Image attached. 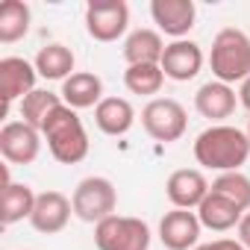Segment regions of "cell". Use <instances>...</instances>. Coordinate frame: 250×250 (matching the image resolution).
I'll list each match as a JSON object with an SVG mask.
<instances>
[{
	"label": "cell",
	"instance_id": "6da1fadb",
	"mask_svg": "<svg viewBox=\"0 0 250 250\" xmlns=\"http://www.w3.org/2000/svg\"><path fill=\"white\" fill-rule=\"evenodd\" d=\"M250 156V139L244 130L229 124H212L194 139V159L206 171H241Z\"/></svg>",
	"mask_w": 250,
	"mask_h": 250
},
{
	"label": "cell",
	"instance_id": "7a4b0ae2",
	"mask_svg": "<svg viewBox=\"0 0 250 250\" xmlns=\"http://www.w3.org/2000/svg\"><path fill=\"white\" fill-rule=\"evenodd\" d=\"M42 136L47 139V150L56 162L62 165H77L88 156L91 150V142H88V133L83 127V118L77 115V109L71 106H59L42 127Z\"/></svg>",
	"mask_w": 250,
	"mask_h": 250
},
{
	"label": "cell",
	"instance_id": "3957f363",
	"mask_svg": "<svg viewBox=\"0 0 250 250\" xmlns=\"http://www.w3.org/2000/svg\"><path fill=\"white\" fill-rule=\"evenodd\" d=\"M209 68L218 83H244L250 77V36L244 30L227 27L212 39Z\"/></svg>",
	"mask_w": 250,
	"mask_h": 250
},
{
	"label": "cell",
	"instance_id": "277c9868",
	"mask_svg": "<svg viewBox=\"0 0 250 250\" xmlns=\"http://www.w3.org/2000/svg\"><path fill=\"white\" fill-rule=\"evenodd\" d=\"M71 206L74 215L85 224H100L106 218L115 215L118 209V188L109 177H85L77 183L74 194H71Z\"/></svg>",
	"mask_w": 250,
	"mask_h": 250
},
{
	"label": "cell",
	"instance_id": "5b68a950",
	"mask_svg": "<svg viewBox=\"0 0 250 250\" xmlns=\"http://www.w3.org/2000/svg\"><path fill=\"white\" fill-rule=\"evenodd\" d=\"M142 127L153 142L171 145L180 142L188 130V115L183 109L180 100L174 97H153L145 109H142Z\"/></svg>",
	"mask_w": 250,
	"mask_h": 250
},
{
	"label": "cell",
	"instance_id": "8992f818",
	"mask_svg": "<svg viewBox=\"0 0 250 250\" xmlns=\"http://www.w3.org/2000/svg\"><path fill=\"white\" fill-rule=\"evenodd\" d=\"M150 227L130 215H112L94 227L97 250H150Z\"/></svg>",
	"mask_w": 250,
	"mask_h": 250
},
{
	"label": "cell",
	"instance_id": "52a82bcc",
	"mask_svg": "<svg viewBox=\"0 0 250 250\" xmlns=\"http://www.w3.org/2000/svg\"><path fill=\"white\" fill-rule=\"evenodd\" d=\"M130 27V6L124 0H91L85 6V33L94 42H118Z\"/></svg>",
	"mask_w": 250,
	"mask_h": 250
},
{
	"label": "cell",
	"instance_id": "ba28073f",
	"mask_svg": "<svg viewBox=\"0 0 250 250\" xmlns=\"http://www.w3.org/2000/svg\"><path fill=\"white\" fill-rule=\"evenodd\" d=\"M42 133L27 121H6L0 130V153L9 165H33L42 153Z\"/></svg>",
	"mask_w": 250,
	"mask_h": 250
},
{
	"label": "cell",
	"instance_id": "9c48e42d",
	"mask_svg": "<svg viewBox=\"0 0 250 250\" xmlns=\"http://www.w3.org/2000/svg\"><path fill=\"white\" fill-rule=\"evenodd\" d=\"M203 224L191 209H171L159 221V241L168 250H194L200 244Z\"/></svg>",
	"mask_w": 250,
	"mask_h": 250
},
{
	"label": "cell",
	"instance_id": "30bf717a",
	"mask_svg": "<svg viewBox=\"0 0 250 250\" xmlns=\"http://www.w3.org/2000/svg\"><path fill=\"white\" fill-rule=\"evenodd\" d=\"M209 191H212V186L203 177V171H197V168H180L165 183V194H168V200H171L174 209H191V212H197V206L209 197Z\"/></svg>",
	"mask_w": 250,
	"mask_h": 250
},
{
	"label": "cell",
	"instance_id": "8fae6325",
	"mask_svg": "<svg viewBox=\"0 0 250 250\" xmlns=\"http://www.w3.org/2000/svg\"><path fill=\"white\" fill-rule=\"evenodd\" d=\"M150 18L159 27V33L171 36L174 42L186 39L197 21V6L191 0H153L150 3Z\"/></svg>",
	"mask_w": 250,
	"mask_h": 250
},
{
	"label": "cell",
	"instance_id": "7c38bea8",
	"mask_svg": "<svg viewBox=\"0 0 250 250\" xmlns=\"http://www.w3.org/2000/svg\"><path fill=\"white\" fill-rule=\"evenodd\" d=\"M36 80L39 71L33 62L21 59V56H3L0 59V94H3L6 109L18 100H24L30 91H36Z\"/></svg>",
	"mask_w": 250,
	"mask_h": 250
},
{
	"label": "cell",
	"instance_id": "4fadbf2b",
	"mask_svg": "<svg viewBox=\"0 0 250 250\" xmlns=\"http://www.w3.org/2000/svg\"><path fill=\"white\" fill-rule=\"evenodd\" d=\"M71 215H74L71 197H65L62 191H53L50 188V191H42L36 197V209L30 215V224L42 235H56V232H62L68 227Z\"/></svg>",
	"mask_w": 250,
	"mask_h": 250
},
{
	"label": "cell",
	"instance_id": "5bb4252c",
	"mask_svg": "<svg viewBox=\"0 0 250 250\" xmlns=\"http://www.w3.org/2000/svg\"><path fill=\"white\" fill-rule=\"evenodd\" d=\"M203 62H206V59H203L200 44L191 42V39H180V42H171V44L165 47L159 65H162V71H165L168 80H174V83H188V80H194V77L200 74Z\"/></svg>",
	"mask_w": 250,
	"mask_h": 250
},
{
	"label": "cell",
	"instance_id": "9a60e30c",
	"mask_svg": "<svg viewBox=\"0 0 250 250\" xmlns=\"http://www.w3.org/2000/svg\"><path fill=\"white\" fill-rule=\"evenodd\" d=\"M235 103H238V94L232 85L227 83H218V80H209L197 88L194 94V109L200 118H209L212 124H221L224 118H229L235 112Z\"/></svg>",
	"mask_w": 250,
	"mask_h": 250
},
{
	"label": "cell",
	"instance_id": "2e32d148",
	"mask_svg": "<svg viewBox=\"0 0 250 250\" xmlns=\"http://www.w3.org/2000/svg\"><path fill=\"white\" fill-rule=\"evenodd\" d=\"M94 124L103 136H127L136 124V109L127 97H103L94 109Z\"/></svg>",
	"mask_w": 250,
	"mask_h": 250
},
{
	"label": "cell",
	"instance_id": "e0dca14e",
	"mask_svg": "<svg viewBox=\"0 0 250 250\" xmlns=\"http://www.w3.org/2000/svg\"><path fill=\"white\" fill-rule=\"evenodd\" d=\"M36 191L27 183H12L9 171H3V194H0V221L3 227H12L18 221H30L33 209H36Z\"/></svg>",
	"mask_w": 250,
	"mask_h": 250
},
{
	"label": "cell",
	"instance_id": "ac0fdd59",
	"mask_svg": "<svg viewBox=\"0 0 250 250\" xmlns=\"http://www.w3.org/2000/svg\"><path fill=\"white\" fill-rule=\"evenodd\" d=\"M59 97L65 106H71L77 112L80 109H97V103L103 100V80L91 71H77L62 83Z\"/></svg>",
	"mask_w": 250,
	"mask_h": 250
},
{
	"label": "cell",
	"instance_id": "d6986e66",
	"mask_svg": "<svg viewBox=\"0 0 250 250\" xmlns=\"http://www.w3.org/2000/svg\"><path fill=\"white\" fill-rule=\"evenodd\" d=\"M165 39L159 30H133L124 39V62L127 65H159L165 53Z\"/></svg>",
	"mask_w": 250,
	"mask_h": 250
},
{
	"label": "cell",
	"instance_id": "ffe728a7",
	"mask_svg": "<svg viewBox=\"0 0 250 250\" xmlns=\"http://www.w3.org/2000/svg\"><path fill=\"white\" fill-rule=\"evenodd\" d=\"M197 218H200V224H203L206 229H212V232H227V229H232V227L241 224L244 212H241L235 203H229L227 197L209 191V197L197 206Z\"/></svg>",
	"mask_w": 250,
	"mask_h": 250
},
{
	"label": "cell",
	"instance_id": "44dd1931",
	"mask_svg": "<svg viewBox=\"0 0 250 250\" xmlns=\"http://www.w3.org/2000/svg\"><path fill=\"white\" fill-rule=\"evenodd\" d=\"M33 65H36L39 77H44V80H62V83H65L71 74H77V71H74L77 59H74L71 47H65V44H59V42L44 44V47L36 53Z\"/></svg>",
	"mask_w": 250,
	"mask_h": 250
},
{
	"label": "cell",
	"instance_id": "7402d4cb",
	"mask_svg": "<svg viewBox=\"0 0 250 250\" xmlns=\"http://www.w3.org/2000/svg\"><path fill=\"white\" fill-rule=\"evenodd\" d=\"M30 21L33 12L24 0H6L0 6V42L3 44H15L30 33Z\"/></svg>",
	"mask_w": 250,
	"mask_h": 250
},
{
	"label": "cell",
	"instance_id": "603a6c76",
	"mask_svg": "<svg viewBox=\"0 0 250 250\" xmlns=\"http://www.w3.org/2000/svg\"><path fill=\"white\" fill-rule=\"evenodd\" d=\"M59 106H62V97L53 94V91H47V88H36V91H30V94L18 103L21 118L30 124V127H36L39 133H42V127H44V121H47Z\"/></svg>",
	"mask_w": 250,
	"mask_h": 250
},
{
	"label": "cell",
	"instance_id": "cb8c5ba5",
	"mask_svg": "<svg viewBox=\"0 0 250 250\" xmlns=\"http://www.w3.org/2000/svg\"><path fill=\"white\" fill-rule=\"evenodd\" d=\"M165 71L162 65H127L124 71V85L130 94H142V97H153L162 91L165 85Z\"/></svg>",
	"mask_w": 250,
	"mask_h": 250
},
{
	"label": "cell",
	"instance_id": "d4e9b609",
	"mask_svg": "<svg viewBox=\"0 0 250 250\" xmlns=\"http://www.w3.org/2000/svg\"><path fill=\"white\" fill-rule=\"evenodd\" d=\"M212 191L227 197L229 203H235L241 212H250V177H244L241 171H227L218 174L212 180Z\"/></svg>",
	"mask_w": 250,
	"mask_h": 250
},
{
	"label": "cell",
	"instance_id": "484cf974",
	"mask_svg": "<svg viewBox=\"0 0 250 250\" xmlns=\"http://www.w3.org/2000/svg\"><path fill=\"white\" fill-rule=\"evenodd\" d=\"M194 250H247L238 238H215L209 244H197Z\"/></svg>",
	"mask_w": 250,
	"mask_h": 250
},
{
	"label": "cell",
	"instance_id": "4316f807",
	"mask_svg": "<svg viewBox=\"0 0 250 250\" xmlns=\"http://www.w3.org/2000/svg\"><path fill=\"white\" fill-rule=\"evenodd\" d=\"M235 229H238V241L250 250V212H244V218H241V224Z\"/></svg>",
	"mask_w": 250,
	"mask_h": 250
},
{
	"label": "cell",
	"instance_id": "83f0119b",
	"mask_svg": "<svg viewBox=\"0 0 250 250\" xmlns=\"http://www.w3.org/2000/svg\"><path fill=\"white\" fill-rule=\"evenodd\" d=\"M238 103L250 112V77H247V80L241 83V88H238Z\"/></svg>",
	"mask_w": 250,
	"mask_h": 250
},
{
	"label": "cell",
	"instance_id": "f1b7e54d",
	"mask_svg": "<svg viewBox=\"0 0 250 250\" xmlns=\"http://www.w3.org/2000/svg\"><path fill=\"white\" fill-rule=\"evenodd\" d=\"M247 139H250V124H247Z\"/></svg>",
	"mask_w": 250,
	"mask_h": 250
}]
</instances>
